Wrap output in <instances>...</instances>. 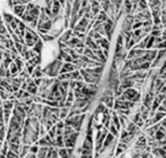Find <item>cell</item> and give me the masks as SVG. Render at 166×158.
I'll use <instances>...</instances> for the list:
<instances>
[{
    "label": "cell",
    "mask_w": 166,
    "mask_h": 158,
    "mask_svg": "<svg viewBox=\"0 0 166 158\" xmlns=\"http://www.w3.org/2000/svg\"><path fill=\"white\" fill-rule=\"evenodd\" d=\"M41 36V41H45V42H51L55 40V38L50 34H45V35H40Z\"/></svg>",
    "instance_id": "22"
},
{
    "label": "cell",
    "mask_w": 166,
    "mask_h": 158,
    "mask_svg": "<svg viewBox=\"0 0 166 158\" xmlns=\"http://www.w3.org/2000/svg\"><path fill=\"white\" fill-rule=\"evenodd\" d=\"M73 101H74V94H73V91L68 90V92H67V96H66V100H65V102H71V103H73Z\"/></svg>",
    "instance_id": "23"
},
{
    "label": "cell",
    "mask_w": 166,
    "mask_h": 158,
    "mask_svg": "<svg viewBox=\"0 0 166 158\" xmlns=\"http://www.w3.org/2000/svg\"><path fill=\"white\" fill-rule=\"evenodd\" d=\"M24 158H36V154H31V152H29V154H27Z\"/></svg>",
    "instance_id": "32"
},
{
    "label": "cell",
    "mask_w": 166,
    "mask_h": 158,
    "mask_svg": "<svg viewBox=\"0 0 166 158\" xmlns=\"http://www.w3.org/2000/svg\"><path fill=\"white\" fill-rule=\"evenodd\" d=\"M66 1L70 2V3H73V2H74V0H66Z\"/></svg>",
    "instance_id": "34"
},
{
    "label": "cell",
    "mask_w": 166,
    "mask_h": 158,
    "mask_svg": "<svg viewBox=\"0 0 166 158\" xmlns=\"http://www.w3.org/2000/svg\"><path fill=\"white\" fill-rule=\"evenodd\" d=\"M0 158H6V157H5L3 155H0Z\"/></svg>",
    "instance_id": "35"
},
{
    "label": "cell",
    "mask_w": 166,
    "mask_h": 158,
    "mask_svg": "<svg viewBox=\"0 0 166 158\" xmlns=\"http://www.w3.org/2000/svg\"><path fill=\"white\" fill-rule=\"evenodd\" d=\"M95 18L97 20V21H99V22L105 23L107 21V18H108V15H107V14L104 10H101V9H100V11L98 13V15L96 16Z\"/></svg>",
    "instance_id": "15"
},
{
    "label": "cell",
    "mask_w": 166,
    "mask_h": 158,
    "mask_svg": "<svg viewBox=\"0 0 166 158\" xmlns=\"http://www.w3.org/2000/svg\"><path fill=\"white\" fill-rule=\"evenodd\" d=\"M13 63L16 65V67H17V69H18V72H21V71L24 68V66H25V62L21 58V56L16 57V58L13 60Z\"/></svg>",
    "instance_id": "11"
},
{
    "label": "cell",
    "mask_w": 166,
    "mask_h": 158,
    "mask_svg": "<svg viewBox=\"0 0 166 158\" xmlns=\"http://www.w3.org/2000/svg\"><path fill=\"white\" fill-rule=\"evenodd\" d=\"M21 148L22 145H16V143H8V150H10L13 152H15L16 155L20 156V152H21Z\"/></svg>",
    "instance_id": "14"
},
{
    "label": "cell",
    "mask_w": 166,
    "mask_h": 158,
    "mask_svg": "<svg viewBox=\"0 0 166 158\" xmlns=\"http://www.w3.org/2000/svg\"><path fill=\"white\" fill-rule=\"evenodd\" d=\"M157 113H165L166 112V108H165V106L163 105V103H160L159 106H158V108H157V110H156Z\"/></svg>",
    "instance_id": "29"
},
{
    "label": "cell",
    "mask_w": 166,
    "mask_h": 158,
    "mask_svg": "<svg viewBox=\"0 0 166 158\" xmlns=\"http://www.w3.org/2000/svg\"><path fill=\"white\" fill-rule=\"evenodd\" d=\"M8 69H9V72H10V75H12V78H15V76H17V75H18V69H17L16 65H15L14 63H12V64L9 65Z\"/></svg>",
    "instance_id": "19"
},
{
    "label": "cell",
    "mask_w": 166,
    "mask_h": 158,
    "mask_svg": "<svg viewBox=\"0 0 166 158\" xmlns=\"http://www.w3.org/2000/svg\"><path fill=\"white\" fill-rule=\"evenodd\" d=\"M8 6H9L10 8H13V7H14V3H13V0H8Z\"/></svg>",
    "instance_id": "33"
},
{
    "label": "cell",
    "mask_w": 166,
    "mask_h": 158,
    "mask_svg": "<svg viewBox=\"0 0 166 158\" xmlns=\"http://www.w3.org/2000/svg\"><path fill=\"white\" fill-rule=\"evenodd\" d=\"M1 108L2 109H8V110H13L14 108V101H10V100H5L0 103Z\"/></svg>",
    "instance_id": "16"
},
{
    "label": "cell",
    "mask_w": 166,
    "mask_h": 158,
    "mask_svg": "<svg viewBox=\"0 0 166 158\" xmlns=\"http://www.w3.org/2000/svg\"><path fill=\"white\" fill-rule=\"evenodd\" d=\"M71 38H72V30H71V29H68V30H66L64 33L60 35L59 42H63V43H65V42H67V41H68Z\"/></svg>",
    "instance_id": "10"
},
{
    "label": "cell",
    "mask_w": 166,
    "mask_h": 158,
    "mask_svg": "<svg viewBox=\"0 0 166 158\" xmlns=\"http://www.w3.org/2000/svg\"><path fill=\"white\" fill-rule=\"evenodd\" d=\"M95 42L97 43V45H98L100 49H103V50H109V42H110V41H108L105 36L101 38V39H99V40H97Z\"/></svg>",
    "instance_id": "6"
},
{
    "label": "cell",
    "mask_w": 166,
    "mask_h": 158,
    "mask_svg": "<svg viewBox=\"0 0 166 158\" xmlns=\"http://www.w3.org/2000/svg\"><path fill=\"white\" fill-rule=\"evenodd\" d=\"M31 49L34 51L36 55L41 56V52H42V49H43V41H41V39H39V40L36 42V45H33Z\"/></svg>",
    "instance_id": "8"
},
{
    "label": "cell",
    "mask_w": 166,
    "mask_h": 158,
    "mask_svg": "<svg viewBox=\"0 0 166 158\" xmlns=\"http://www.w3.org/2000/svg\"><path fill=\"white\" fill-rule=\"evenodd\" d=\"M116 45H123V47H124V35H123V33H122V32H121V33L119 34V36H117V41H116Z\"/></svg>",
    "instance_id": "25"
},
{
    "label": "cell",
    "mask_w": 166,
    "mask_h": 158,
    "mask_svg": "<svg viewBox=\"0 0 166 158\" xmlns=\"http://www.w3.org/2000/svg\"><path fill=\"white\" fill-rule=\"evenodd\" d=\"M30 78H32V79L45 78V76H43V73H42V68H41V66H36L34 71H33V73L31 74V76H30Z\"/></svg>",
    "instance_id": "12"
},
{
    "label": "cell",
    "mask_w": 166,
    "mask_h": 158,
    "mask_svg": "<svg viewBox=\"0 0 166 158\" xmlns=\"http://www.w3.org/2000/svg\"><path fill=\"white\" fill-rule=\"evenodd\" d=\"M165 113H155V115L151 117V122H153V124H157V123H159L164 117H165Z\"/></svg>",
    "instance_id": "13"
},
{
    "label": "cell",
    "mask_w": 166,
    "mask_h": 158,
    "mask_svg": "<svg viewBox=\"0 0 166 158\" xmlns=\"http://www.w3.org/2000/svg\"><path fill=\"white\" fill-rule=\"evenodd\" d=\"M38 150H39V147H38L36 145H33V146H30V150H29V152H31V154H36V155Z\"/></svg>",
    "instance_id": "28"
},
{
    "label": "cell",
    "mask_w": 166,
    "mask_h": 158,
    "mask_svg": "<svg viewBox=\"0 0 166 158\" xmlns=\"http://www.w3.org/2000/svg\"><path fill=\"white\" fill-rule=\"evenodd\" d=\"M121 139H125V138H128L129 136V133H128V131L125 130V129H121Z\"/></svg>",
    "instance_id": "30"
},
{
    "label": "cell",
    "mask_w": 166,
    "mask_h": 158,
    "mask_svg": "<svg viewBox=\"0 0 166 158\" xmlns=\"http://www.w3.org/2000/svg\"><path fill=\"white\" fill-rule=\"evenodd\" d=\"M7 151H8V142H7V141H5V143H3V147L0 148V155H3V156H6Z\"/></svg>",
    "instance_id": "24"
},
{
    "label": "cell",
    "mask_w": 166,
    "mask_h": 158,
    "mask_svg": "<svg viewBox=\"0 0 166 158\" xmlns=\"http://www.w3.org/2000/svg\"><path fill=\"white\" fill-rule=\"evenodd\" d=\"M5 157H6V158H20V156H18V155H16L15 152H13V151H10V150H8Z\"/></svg>",
    "instance_id": "27"
},
{
    "label": "cell",
    "mask_w": 166,
    "mask_h": 158,
    "mask_svg": "<svg viewBox=\"0 0 166 158\" xmlns=\"http://www.w3.org/2000/svg\"><path fill=\"white\" fill-rule=\"evenodd\" d=\"M138 94H140V92L139 91H137L134 88H130V89H126V90L123 91V93H122V96H123V98H124V100H126V101H134V99L137 98V96Z\"/></svg>",
    "instance_id": "2"
},
{
    "label": "cell",
    "mask_w": 166,
    "mask_h": 158,
    "mask_svg": "<svg viewBox=\"0 0 166 158\" xmlns=\"http://www.w3.org/2000/svg\"><path fill=\"white\" fill-rule=\"evenodd\" d=\"M80 136V132H74L73 134H71L70 136H66V138H63L64 139V147L66 148H74L75 147V142L77 140V138Z\"/></svg>",
    "instance_id": "3"
},
{
    "label": "cell",
    "mask_w": 166,
    "mask_h": 158,
    "mask_svg": "<svg viewBox=\"0 0 166 158\" xmlns=\"http://www.w3.org/2000/svg\"><path fill=\"white\" fill-rule=\"evenodd\" d=\"M13 20H14V16L12 14H9V13H3L2 14V21H3L5 24H9Z\"/></svg>",
    "instance_id": "18"
},
{
    "label": "cell",
    "mask_w": 166,
    "mask_h": 158,
    "mask_svg": "<svg viewBox=\"0 0 166 158\" xmlns=\"http://www.w3.org/2000/svg\"><path fill=\"white\" fill-rule=\"evenodd\" d=\"M131 122L135 125L137 127H139V129H142L143 124H144V121L141 118V116H140V114L139 113L134 114V116L132 117V121H131Z\"/></svg>",
    "instance_id": "5"
},
{
    "label": "cell",
    "mask_w": 166,
    "mask_h": 158,
    "mask_svg": "<svg viewBox=\"0 0 166 158\" xmlns=\"http://www.w3.org/2000/svg\"><path fill=\"white\" fill-rule=\"evenodd\" d=\"M13 11H14V14H15L18 18H21V17L23 16V14L25 13V5H14Z\"/></svg>",
    "instance_id": "7"
},
{
    "label": "cell",
    "mask_w": 166,
    "mask_h": 158,
    "mask_svg": "<svg viewBox=\"0 0 166 158\" xmlns=\"http://www.w3.org/2000/svg\"><path fill=\"white\" fill-rule=\"evenodd\" d=\"M42 79H43V78H40V79H33L34 85H36V88H39V87L41 85V83H42Z\"/></svg>",
    "instance_id": "31"
},
{
    "label": "cell",
    "mask_w": 166,
    "mask_h": 158,
    "mask_svg": "<svg viewBox=\"0 0 166 158\" xmlns=\"http://www.w3.org/2000/svg\"><path fill=\"white\" fill-rule=\"evenodd\" d=\"M129 147L128 145H124V143H121V142H119V145H117V147L115 148V150H114V156L115 157H117V156H119V155H122L125 150H126V148Z\"/></svg>",
    "instance_id": "9"
},
{
    "label": "cell",
    "mask_w": 166,
    "mask_h": 158,
    "mask_svg": "<svg viewBox=\"0 0 166 158\" xmlns=\"http://www.w3.org/2000/svg\"><path fill=\"white\" fill-rule=\"evenodd\" d=\"M76 67L72 64V63H63L61 67H60L59 74H65V73H71L73 71H75ZM79 71V69H77Z\"/></svg>",
    "instance_id": "4"
},
{
    "label": "cell",
    "mask_w": 166,
    "mask_h": 158,
    "mask_svg": "<svg viewBox=\"0 0 166 158\" xmlns=\"http://www.w3.org/2000/svg\"><path fill=\"white\" fill-rule=\"evenodd\" d=\"M6 136V126L0 127V141H2Z\"/></svg>",
    "instance_id": "26"
},
{
    "label": "cell",
    "mask_w": 166,
    "mask_h": 158,
    "mask_svg": "<svg viewBox=\"0 0 166 158\" xmlns=\"http://www.w3.org/2000/svg\"><path fill=\"white\" fill-rule=\"evenodd\" d=\"M149 112H150L149 109H147V108H144L143 106H141V107H140V110H139L138 113L140 114V116H141V118H142L143 121H146V120L149 117Z\"/></svg>",
    "instance_id": "17"
},
{
    "label": "cell",
    "mask_w": 166,
    "mask_h": 158,
    "mask_svg": "<svg viewBox=\"0 0 166 158\" xmlns=\"http://www.w3.org/2000/svg\"><path fill=\"white\" fill-rule=\"evenodd\" d=\"M108 132H109L113 136H115V138H119V132L116 130V127L112 124V123H110L109 127H108Z\"/></svg>",
    "instance_id": "21"
},
{
    "label": "cell",
    "mask_w": 166,
    "mask_h": 158,
    "mask_svg": "<svg viewBox=\"0 0 166 158\" xmlns=\"http://www.w3.org/2000/svg\"><path fill=\"white\" fill-rule=\"evenodd\" d=\"M29 150H30V146L29 145H23L21 148V152H20V158H24L27 154H29Z\"/></svg>",
    "instance_id": "20"
},
{
    "label": "cell",
    "mask_w": 166,
    "mask_h": 158,
    "mask_svg": "<svg viewBox=\"0 0 166 158\" xmlns=\"http://www.w3.org/2000/svg\"><path fill=\"white\" fill-rule=\"evenodd\" d=\"M23 39H24V42H25V45L31 49L33 45H36V42L40 38H39L38 33H36L32 29H30L29 26H26V29H25V34H24Z\"/></svg>",
    "instance_id": "1"
}]
</instances>
